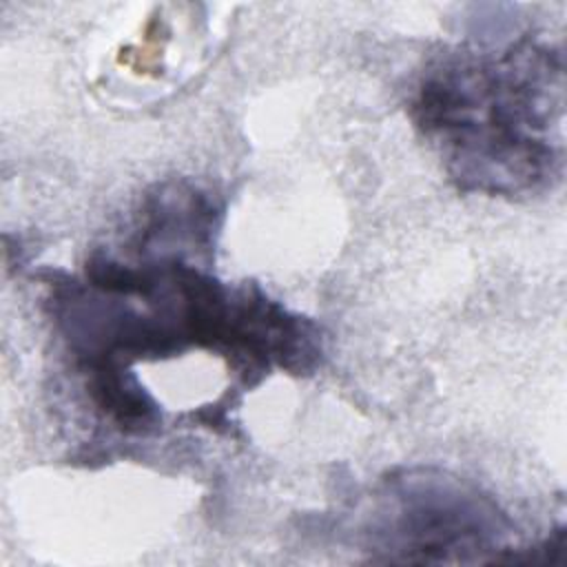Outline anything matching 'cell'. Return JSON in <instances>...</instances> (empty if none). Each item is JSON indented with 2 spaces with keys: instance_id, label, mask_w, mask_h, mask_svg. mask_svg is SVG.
Masks as SVG:
<instances>
[{
  "instance_id": "obj_1",
  "label": "cell",
  "mask_w": 567,
  "mask_h": 567,
  "mask_svg": "<svg viewBox=\"0 0 567 567\" xmlns=\"http://www.w3.org/2000/svg\"><path fill=\"white\" fill-rule=\"evenodd\" d=\"M563 113V53L529 38L498 53H443L410 102L458 190L509 197L560 179Z\"/></svg>"
},
{
  "instance_id": "obj_2",
  "label": "cell",
  "mask_w": 567,
  "mask_h": 567,
  "mask_svg": "<svg viewBox=\"0 0 567 567\" xmlns=\"http://www.w3.org/2000/svg\"><path fill=\"white\" fill-rule=\"evenodd\" d=\"M363 534L381 563H485L509 551L514 523L472 481L419 465L381 478Z\"/></svg>"
}]
</instances>
